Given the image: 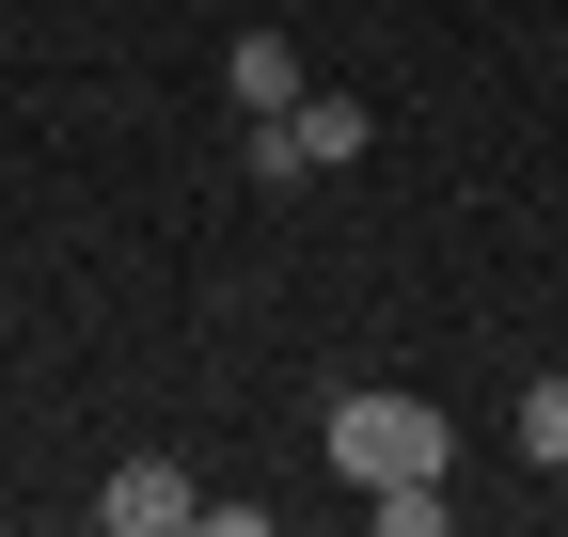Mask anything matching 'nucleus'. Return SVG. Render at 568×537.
<instances>
[{
    "mask_svg": "<svg viewBox=\"0 0 568 537\" xmlns=\"http://www.w3.org/2000/svg\"><path fill=\"white\" fill-rule=\"evenodd\" d=\"M332 475L347 490H395V475H443L458 458V427H443V395H395V379H364V395H332Z\"/></svg>",
    "mask_w": 568,
    "mask_h": 537,
    "instance_id": "obj_1",
    "label": "nucleus"
},
{
    "mask_svg": "<svg viewBox=\"0 0 568 537\" xmlns=\"http://www.w3.org/2000/svg\"><path fill=\"white\" fill-rule=\"evenodd\" d=\"M95 521L111 537H174V521H205V490L174 475V458H111V475H95Z\"/></svg>",
    "mask_w": 568,
    "mask_h": 537,
    "instance_id": "obj_2",
    "label": "nucleus"
},
{
    "mask_svg": "<svg viewBox=\"0 0 568 537\" xmlns=\"http://www.w3.org/2000/svg\"><path fill=\"white\" fill-rule=\"evenodd\" d=\"M284 126H301V174H347V159L379 143V111H347V95H301Z\"/></svg>",
    "mask_w": 568,
    "mask_h": 537,
    "instance_id": "obj_3",
    "label": "nucleus"
},
{
    "mask_svg": "<svg viewBox=\"0 0 568 537\" xmlns=\"http://www.w3.org/2000/svg\"><path fill=\"white\" fill-rule=\"evenodd\" d=\"M222 95H237V111H301V63H284V32H237V48H222Z\"/></svg>",
    "mask_w": 568,
    "mask_h": 537,
    "instance_id": "obj_4",
    "label": "nucleus"
},
{
    "mask_svg": "<svg viewBox=\"0 0 568 537\" xmlns=\"http://www.w3.org/2000/svg\"><path fill=\"white\" fill-rule=\"evenodd\" d=\"M506 427H521L537 475H568V379H521V412H506Z\"/></svg>",
    "mask_w": 568,
    "mask_h": 537,
    "instance_id": "obj_5",
    "label": "nucleus"
}]
</instances>
